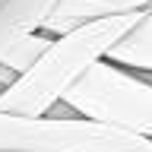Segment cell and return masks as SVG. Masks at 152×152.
Here are the masks:
<instances>
[{
	"label": "cell",
	"instance_id": "obj_2",
	"mask_svg": "<svg viewBox=\"0 0 152 152\" xmlns=\"http://www.w3.org/2000/svg\"><path fill=\"white\" fill-rule=\"evenodd\" d=\"M0 149L22 152H152V140L92 117H22L0 111Z\"/></svg>",
	"mask_w": 152,
	"mask_h": 152
},
{
	"label": "cell",
	"instance_id": "obj_3",
	"mask_svg": "<svg viewBox=\"0 0 152 152\" xmlns=\"http://www.w3.org/2000/svg\"><path fill=\"white\" fill-rule=\"evenodd\" d=\"M64 102L83 117L124 127L152 140V83L136 70L98 60L64 95Z\"/></svg>",
	"mask_w": 152,
	"mask_h": 152
},
{
	"label": "cell",
	"instance_id": "obj_5",
	"mask_svg": "<svg viewBox=\"0 0 152 152\" xmlns=\"http://www.w3.org/2000/svg\"><path fill=\"white\" fill-rule=\"evenodd\" d=\"M57 0H7L0 7V54L7 51L16 38L38 32L45 19L54 13Z\"/></svg>",
	"mask_w": 152,
	"mask_h": 152
},
{
	"label": "cell",
	"instance_id": "obj_6",
	"mask_svg": "<svg viewBox=\"0 0 152 152\" xmlns=\"http://www.w3.org/2000/svg\"><path fill=\"white\" fill-rule=\"evenodd\" d=\"M104 60H111L117 66H127V70L152 73V10H146L140 22L108 48Z\"/></svg>",
	"mask_w": 152,
	"mask_h": 152
},
{
	"label": "cell",
	"instance_id": "obj_11",
	"mask_svg": "<svg viewBox=\"0 0 152 152\" xmlns=\"http://www.w3.org/2000/svg\"><path fill=\"white\" fill-rule=\"evenodd\" d=\"M149 10H152V3H149Z\"/></svg>",
	"mask_w": 152,
	"mask_h": 152
},
{
	"label": "cell",
	"instance_id": "obj_7",
	"mask_svg": "<svg viewBox=\"0 0 152 152\" xmlns=\"http://www.w3.org/2000/svg\"><path fill=\"white\" fill-rule=\"evenodd\" d=\"M51 41H54V38L48 35V32H41V28H38V32H28V35L16 38V41H13V45L0 54V66L13 70L16 76L28 73V70L38 64V57L51 48Z\"/></svg>",
	"mask_w": 152,
	"mask_h": 152
},
{
	"label": "cell",
	"instance_id": "obj_4",
	"mask_svg": "<svg viewBox=\"0 0 152 152\" xmlns=\"http://www.w3.org/2000/svg\"><path fill=\"white\" fill-rule=\"evenodd\" d=\"M149 3L152 0H57L54 13L45 19L41 32H48L51 38H57V35H66V32H73V28L92 22V19L149 10Z\"/></svg>",
	"mask_w": 152,
	"mask_h": 152
},
{
	"label": "cell",
	"instance_id": "obj_10",
	"mask_svg": "<svg viewBox=\"0 0 152 152\" xmlns=\"http://www.w3.org/2000/svg\"><path fill=\"white\" fill-rule=\"evenodd\" d=\"M3 3H7V0H0V7H3Z\"/></svg>",
	"mask_w": 152,
	"mask_h": 152
},
{
	"label": "cell",
	"instance_id": "obj_1",
	"mask_svg": "<svg viewBox=\"0 0 152 152\" xmlns=\"http://www.w3.org/2000/svg\"><path fill=\"white\" fill-rule=\"evenodd\" d=\"M146 10L124 13V16H104L92 19L86 26L57 35L45 54L38 57V64L22 73L7 92L0 95V111L7 114H22V117H41L73 89L83 73L92 64H98L108 48L124 38L136 22L142 19Z\"/></svg>",
	"mask_w": 152,
	"mask_h": 152
},
{
	"label": "cell",
	"instance_id": "obj_8",
	"mask_svg": "<svg viewBox=\"0 0 152 152\" xmlns=\"http://www.w3.org/2000/svg\"><path fill=\"white\" fill-rule=\"evenodd\" d=\"M16 79H19V76L13 73V70H7V66H0V95L7 92V89H10L13 83H16Z\"/></svg>",
	"mask_w": 152,
	"mask_h": 152
},
{
	"label": "cell",
	"instance_id": "obj_9",
	"mask_svg": "<svg viewBox=\"0 0 152 152\" xmlns=\"http://www.w3.org/2000/svg\"><path fill=\"white\" fill-rule=\"evenodd\" d=\"M0 152H22V149H0Z\"/></svg>",
	"mask_w": 152,
	"mask_h": 152
}]
</instances>
